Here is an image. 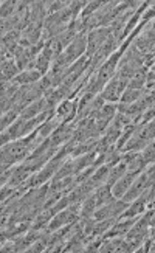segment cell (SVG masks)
Returning a JSON list of instances; mask_svg holds the SVG:
<instances>
[{
	"instance_id": "cell-31",
	"label": "cell",
	"mask_w": 155,
	"mask_h": 253,
	"mask_svg": "<svg viewBox=\"0 0 155 253\" xmlns=\"http://www.w3.org/2000/svg\"><path fill=\"white\" fill-rule=\"evenodd\" d=\"M154 120V106L148 107L145 112H143L141 118H140V123H149Z\"/></svg>"
},
{
	"instance_id": "cell-18",
	"label": "cell",
	"mask_w": 155,
	"mask_h": 253,
	"mask_svg": "<svg viewBox=\"0 0 155 253\" xmlns=\"http://www.w3.org/2000/svg\"><path fill=\"white\" fill-rule=\"evenodd\" d=\"M109 171H110L109 165H101V167H98L90 177H88V182H90L95 188H98V186H101V185H106L107 177H109Z\"/></svg>"
},
{
	"instance_id": "cell-19",
	"label": "cell",
	"mask_w": 155,
	"mask_h": 253,
	"mask_svg": "<svg viewBox=\"0 0 155 253\" xmlns=\"http://www.w3.org/2000/svg\"><path fill=\"white\" fill-rule=\"evenodd\" d=\"M148 70H149V69H146L145 65H143V67L129 80L126 89H135V90L145 89V85H146V73H148Z\"/></svg>"
},
{
	"instance_id": "cell-27",
	"label": "cell",
	"mask_w": 155,
	"mask_h": 253,
	"mask_svg": "<svg viewBox=\"0 0 155 253\" xmlns=\"http://www.w3.org/2000/svg\"><path fill=\"white\" fill-rule=\"evenodd\" d=\"M140 154H141V157H143V160H145V163H146V165H154V160H155L154 141H152V143H149L148 146L143 148V149L140 151Z\"/></svg>"
},
{
	"instance_id": "cell-10",
	"label": "cell",
	"mask_w": 155,
	"mask_h": 253,
	"mask_svg": "<svg viewBox=\"0 0 155 253\" xmlns=\"http://www.w3.org/2000/svg\"><path fill=\"white\" fill-rule=\"evenodd\" d=\"M116 114V103H104V106L93 115L95 122L98 125V129L101 130V134H104V130L110 125V122L114 120Z\"/></svg>"
},
{
	"instance_id": "cell-28",
	"label": "cell",
	"mask_w": 155,
	"mask_h": 253,
	"mask_svg": "<svg viewBox=\"0 0 155 253\" xmlns=\"http://www.w3.org/2000/svg\"><path fill=\"white\" fill-rule=\"evenodd\" d=\"M85 3H87L85 0H76V2H70L69 9H70V13H72L73 20L79 17L81 11H82V9H84V6H85Z\"/></svg>"
},
{
	"instance_id": "cell-3",
	"label": "cell",
	"mask_w": 155,
	"mask_h": 253,
	"mask_svg": "<svg viewBox=\"0 0 155 253\" xmlns=\"http://www.w3.org/2000/svg\"><path fill=\"white\" fill-rule=\"evenodd\" d=\"M154 177H155V169H154V165H149V167H146L145 169H143L137 177L135 180L132 182V185L129 186V190L126 191V194L121 197L124 202L130 204L134 202L137 197L145 191L146 188H149V186L154 185Z\"/></svg>"
},
{
	"instance_id": "cell-16",
	"label": "cell",
	"mask_w": 155,
	"mask_h": 253,
	"mask_svg": "<svg viewBox=\"0 0 155 253\" xmlns=\"http://www.w3.org/2000/svg\"><path fill=\"white\" fill-rule=\"evenodd\" d=\"M0 72H2L5 81H9V80H14L19 75V67L16 65L13 58H5L0 61Z\"/></svg>"
},
{
	"instance_id": "cell-11",
	"label": "cell",
	"mask_w": 155,
	"mask_h": 253,
	"mask_svg": "<svg viewBox=\"0 0 155 253\" xmlns=\"http://www.w3.org/2000/svg\"><path fill=\"white\" fill-rule=\"evenodd\" d=\"M47 17L45 11V2H30L28 6V25L36 27V28H43V22Z\"/></svg>"
},
{
	"instance_id": "cell-26",
	"label": "cell",
	"mask_w": 155,
	"mask_h": 253,
	"mask_svg": "<svg viewBox=\"0 0 155 253\" xmlns=\"http://www.w3.org/2000/svg\"><path fill=\"white\" fill-rule=\"evenodd\" d=\"M104 2H98V0H93V2H87L85 3V6H84V9L81 11V14H79V19H85V17H88V16H92L95 11H98L99 9V6H101Z\"/></svg>"
},
{
	"instance_id": "cell-15",
	"label": "cell",
	"mask_w": 155,
	"mask_h": 253,
	"mask_svg": "<svg viewBox=\"0 0 155 253\" xmlns=\"http://www.w3.org/2000/svg\"><path fill=\"white\" fill-rule=\"evenodd\" d=\"M42 78V75L36 70V69H28L24 72H19V75L13 80L17 85H27V84H33L38 83Z\"/></svg>"
},
{
	"instance_id": "cell-5",
	"label": "cell",
	"mask_w": 155,
	"mask_h": 253,
	"mask_svg": "<svg viewBox=\"0 0 155 253\" xmlns=\"http://www.w3.org/2000/svg\"><path fill=\"white\" fill-rule=\"evenodd\" d=\"M126 87H127V81L121 80L116 75H114L112 80L104 85V89L101 90L99 95L103 96V100L106 103H118L121 95H123V92L126 90Z\"/></svg>"
},
{
	"instance_id": "cell-22",
	"label": "cell",
	"mask_w": 155,
	"mask_h": 253,
	"mask_svg": "<svg viewBox=\"0 0 155 253\" xmlns=\"http://www.w3.org/2000/svg\"><path fill=\"white\" fill-rule=\"evenodd\" d=\"M70 5V2L67 0H53V2H45V11H47V16L58 13V11H62Z\"/></svg>"
},
{
	"instance_id": "cell-6",
	"label": "cell",
	"mask_w": 155,
	"mask_h": 253,
	"mask_svg": "<svg viewBox=\"0 0 155 253\" xmlns=\"http://www.w3.org/2000/svg\"><path fill=\"white\" fill-rule=\"evenodd\" d=\"M127 205L129 204L123 199H115L103 207H98L93 213V219H96V221H101V219H118L119 214L127 208Z\"/></svg>"
},
{
	"instance_id": "cell-29",
	"label": "cell",
	"mask_w": 155,
	"mask_h": 253,
	"mask_svg": "<svg viewBox=\"0 0 155 253\" xmlns=\"http://www.w3.org/2000/svg\"><path fill=\"white\" fill-rule=\"evenodd\" d=\"M16 190H17V186H11L5 183L2 188H0V202H6L8 199H11V197L14 196Z\"/></svg>"
},
{
	"instance_id": "cell-17",
	"label": "cell",
	"mask_w": 155,
	"mask_h": 253,
	"mask_svg": "<svg viewBox=\"0 0 155 253\" xmlns=\"http://www.w3.org/2000/svg\"><path fill=\"white\" fill-rule=\"evenodd\" d=\"M62 123L59 122V120L56 118V117H48L45 122H43L39 127H38V135H39V138H42V140H45L47 137H50L51 134H53V130L56 129L58 126H61Z\"/></svg>"
},
{
	"instance_id": "cell-2",
	"label": "cell",
	"mask_w": 155,
	"mask_h": 253,
	"mask_svg": "<svg viewBox=\"0 0 155 253\" xmlns=\"http://www.w3.org/2000/svg\"><path fill=\"white\" fill-rule=\"evenodd\" d=\"M43 96V89L40 85V80L38 83H33V84H27V85H20L19 90L16 92L14 98H13V111H16L17 114H20L24 109L35 103L38 100Z\"/></svg>"
},
{
	"instance_id": "cell-9",
	"label": "cell",
	"mask_w": 155,
	"mask_h": 253,
	"mask_svg": "<svg viewBox=\"0 0 155 253\" xmlns=\"http://www.w3.org/2000/svg\"><path fill=\"white\" fill-rule=\"evenodd\" d=\"M78 112V98L75 100H64L62 103L58 104V107L54 109V117H56L59 122L64 123H72Z\"/></svg>"
},
{
	"instance_id": "cell-34",
	"label": "cell",
	"mask_w": 155,
	"mask_h": 253,
	"mask_svg": "<svg viewBox=\"0 0 155 253\" xmlns=\"http://www.w3.org/2000/svg\"><path fill=\"white\" fill-rule=\"evenodd\" d=\"M0 3H2V2H0Z\"/></svg>"
},
{
	"instance_id": "cell-25",
	"label": "cell",
	"mask_w": 155,
	"mask_h": 253,
	"mask_svg": "<svg viewBox=\"0 0 155 253\" xmlns=\"http://www.w3.org/2000/svg\"><path fill=\"white\" fill-rule=\"evenodd\" d=\"M50 67H51V62H50L47 58H43L42 54L39 53V54H38V58L35 59V69L43 76V75H47V73H48Z\"/></svg>"
},
{
	"instance_id": "cell-14",
	"label": "cell",
	"mask_w": 155,
	"mask_h": 253,
	"mask_svg": "<svg viewBox=\"0 0 155 253\" xmlns=\"http://www.w3.org/2000/svg\"><path fill=\"white\" fill-rule=\"evenodd\" d=\"M93 196H95V202H96V208L98 207H103L109 202L115 201V197L112 194V188H110L109 185H101L98 186V188L93 191Z\"/></svg>"
},
{
	"instance_id": "cell-13",
	"label": "cell",
	"mask_w": 155,
	"mask_h": 253,
	"mask_svg": "<svg viewBox=\"0 0 155 253\" xmlns=\"http://www.w3.org/2000/svg\"><path fill=\"white\" fill-rule=\"evenodd\" d=\"M47 111H48V109H47V101H45V98L42 96L40 100L28 104L24 109V111L19 114L17 118H20V120H31V118H35V117L40 115L42 112H47Z\"/></svg>"
},
{
	"instance_id": "cell-7",
	"label": "cell",
	"mask_w": 155,
	"mask_h": 253,
	"mask_svg": "<svg viewBox=\"0 0 155 253\" xmlns=\"http://www.w3.org/2000/svg\"><path fill=\"white\" fill-rule=\"evenodd\" d=\"M109 36H110V30L109 28H95L92 31H88L85 35V39H87L85 56L92 58L93 54L103 47V43L107 41Z\"/></svg>"
},
{
	"instance_id": "cell-12",
	"label": "cell",
	"mask_w": 155,
	"mask_h": 253,
	"mask_svg": "<svg viewBox=\"0 0 155 253\" xmlns=\"http://www.w3.org/2000/svg\"><path fill=\"white\" fill-rule=\"evenodd\" d=\"M140 172H134V171H126V174L124 175H121V177L110 186L112 188V194H114V197L115 199H121L124 194H126V191L129 190V186L132 185V182L135 180V177L138 175Z\"/></svg>"
},
{
	"instance_id": "cell-30",
	"label": "cell",
	"mask_w": 155,
	"mask_h": 253,
	"mask_svg": "<svg viewBox=\"0 0 155 253\" xmlns=\"http://www.w3.org/2000/svg\"><path fill=\"white\" fill-rule=\"evenodd\" d=\"M154 78H155V70L152 67L146 73V85H145L146 90H154Z\"/></svg>"
},
{
	"instance_id": "cell-24",
	"label": "cell",
	"mask_w": 155,
	"mask_h": 253,
	"mask_svg": "<svg viewBox=\"0 0 155 253\" xmlns=\"http://www.w3.org/2000/svg\"><path fill=\"white\" fill-rule=\"evenodd\" d=\"M17 117H19V114L16 111H13V109H11V111H8L6 114H3V117L0 118V132L6 130L11 125L16 122Z\"/></svg>"
},
{
	"instance_id": "cell-20",
	"label": "cell",
	"mask_w": 155,
	"mask_h": 253,
	"mask_svg": "<svg viewBox=\"0 0 155 253\" xmlns=\"http://www.w3.org/2000/svg\"><path fill=\"white\" fill-rule=\"evenodd\" d=\"M126 165L123 163V162H119L118 165H115V167H112L110 168V171H109V177H107V182H106V185H109V186H112L121 175H124L126 174Z\"/></svg>"
},
{
	"instance_id": "cell-1",
	"label": "cell",
	"mask_w": 155,
	"mask_h": 253,
	"mask_svg": "<svg viewBox=\"0 0 155 253\" xmlns=\"http://www.w3.org/2000/svg\"><path fill=\"white\" fill-rule=\"evenodd\" d=\"M154 135H155V125H154V120L149 123H138L134 134L130 135L129 141L124 145L123 151H135L140 152L145 146H148L149 143L154 141Z\"/></svg>"
},
{
	"instance_id": "cell-4",
	"label": "cell",
	"mask_w": 155,
	"mask_h": 253,
	"mask_svg": "<svg viewBox=\"0 0 155 253\" xmlns=\"http://www.w3.org/2000/svg\"><path fill=\"white\" fill-rule=\"evenodd\" d=\"M134 45L141 54H149L154 53L155 45V30H154V20H149L148 24L143 27L138 33V36L134 39Z\"/></svg>"
},
{
	"instance_id": "cell-23",
	"label": "cell",
	"mask_w": 155,
	"mask_h": 253,
	"mask_svg": "<svg viewBox=\"0 0 155 253\" xmlns=\"http://www.w3.org/2000/svg\"><path fill=\"white\" fill-rule=\"evenodd\" d=\"M17 9V2H11V0H6V2L0 3V19H6L16 14Z\"/></svg>"
},
{
	"instance_id": "cell-21",
	"label": "cell",
	"mask_w": 155,
	"mask_h": 253,
	"mask_svg": "<svg viewBox=\"0 0 155 253\" xmlns=\"http://www.w3.org/2000/svg\"><path fill=\"white\" fill-rule=\"evenodd\" d=\"M146 92H148L146 89H141V90L126 89V90L123 92V95H121V98H119V101H118V103H121V104H130V103L137 101L138 98H140L141 95H145Z\"/></svg>"
},
{
	"instance_id": "cell-32",
	"label": "cell",
	"mask_w": 155,
	"mask_h": 253,
	"mask_svg": "<svg viewBox=\"0 0 155 253\" xmlns=\"http://www.w3.org/2000/svg\"><path fill=\"white\" fill-rule=\"evenodd\" d=\"M9 175H11V168H8L5 172L0 174V188H2V186L9 180Z\"/></svg>"
},
{
	"instance_id": "cell-33",
	"label": "cell",
	"mask_w": 155,
	"mask_h": 253,
	"mask_svg": "<svg viewBox=\"0 0 155 253\" xmlns=\"http://www.w3.org/2000/svg\"><path fill=\"white\" fill-rule=\"evenodd\" d=\"M3 114H5V112L2 111V109H0V118H2V117H3Z\"/></svg>"
},
{
	"instance_id": "cell-8",
	"label": "cell",
	"mask_w": 155,
	"mask_h": 253,
	"mask_svg": "<svg viewBox=\"0 0 155 253\" xmlns=\"http://www.w3.org/2000/svg\"><path fill=\"white\" fill-rule=\"evenodd\" d=\"M19 87L13 80L9 81H0V109L6 114L13 107V98L16 92L19 90Z\"/></svg>"
}]
</instances>
